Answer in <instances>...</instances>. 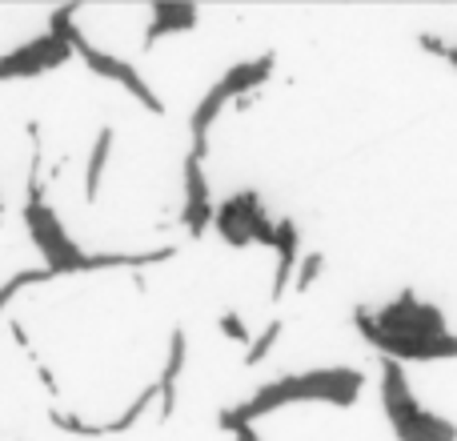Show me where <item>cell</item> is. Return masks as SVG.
Here are the masks:
<instances>
[{"mask_svg": "<svg viewBox=\"0 0 457 441\" xmlns=\"http://www.w3.org/2000/svg\"><path fill=\"white\" fill-rule=\"evenodd\" d=\"M45 281H53V277H48V269H21V273H12L8 281H0V313H4V309L12 305V301L21 297L24 289H32V285H45Z\"/></svg>", "mask_w": 457, "mask_h": 441, "instance_id": "obj_15", "label": "cell"}, {"mask_svg": "<svg viewBox=\"0 0 457 441\" xmlns=\"http://www.w3.org/2000/svg\"><path fill=\"white\" fill-rule=\"evenodd\" d=\"M273 64H277V56H273V53H265V56H253V61L233 64V69H225L221 77H217L213 93L221 96L225 104L245 101V96H249L253 88H261L269 77H273Z\"/></svg>", "mask_w": 457, "mask_h": 441, "instance_id": "obj_9", "label": "cell"}, {"mask_svg": "<svg viewBox=\"0 0 457 441\" xmlns=\"http://www.w3.org/2000/svg\"><path fill=\"white\" fill-rule=\"evenodd\" d=\"M269 249L277 253V269H273V301H285L293 285V269H297V253H301V229L293 217H281L273 229V245Z\"/></svg>", "mask_w": 457, "mask_h": 441, "instance_id": "obj_11", "label": "cell"}, {"mask_svg": "<svg viewBox=\"0 0 457 441\" xmlns=\"http://www.w3.org/2000/svg\"><path fill=\"white\" fill-rule=\"evenodd\" d=\"M32 133V161H29V185H24V229H29L32 245L45 257L48 277H72V273H101V269H149L173 261V245L169 249H149V253H85L69 233H64L61 217L45 205V189H40V137L37 125Z\"/></svg>", "mask_w": 457, "mask_h": 441, "instance_id": "obj_1", "label": "cell"}, {"mask_svg": "<svg viewBox=\"0 0 457 441\" xmlns=\"http://www.w3.org/2000/svg\"><path fill=\"white\" fill-rule=\"evenodd\" d=\"M29 357H32V373H37V378H40V386H45L48 389V394H61V386H56V378H53V370H48V365L45 362H40V357H37V349H29Z\"/></svg>", "mask_w": 457, "mask_h": 441, "instance_id": "obj_20", "label": "cell"}, {"mask_svg": "<svg viewBox=\"0 0 457 441\" xmlns=\"http://www.w3.org/2000/svg\"><path fill=\"white\" fill-rule=\"evenodd\" d=\"M321 273H325V257H321V253H305V257L297 261V269H293V285H289V289L293 293H309L317 281H321Z\"/></svg>", "mask_w": 457, "mask_h": 441, "instance_id": "obj_17", "label": "cell"}, {"mask_svg": "<svg viewBox=\"0 0 457 441\" xmlns=\"http://www.w3.org/2000/svg\"><path fill=\"white\" fill-rule=\"evenodd\" d=\"M153 402H157V386H145L141 394H137L133 402L125 405V413H120V418L104 421V426H101V437H104V434H129V429H133L137 421H141L145 413H149V405H153Z\"/></svg>", "mask_w": 457, "mask_h": 441, "instance_id": "obj_14", "label": "cell"}, {"mask_svg": "<svg viewBox=\"0 0 457 441\" xmlns=\"http://www.w3.org/2000/svg\"><path fill=\"white\" fill-rule=\"evenodd\" d=\"M69 61H72L69 45L48 37V32H40V37L24 40L21 48L0 56V80H32V77H45V72L61 69V64H69Z\"/></svg>", "mask_w": 457, "mask_h": 441, "instance_id": "obj_7", "label": "cell"}, {"mask_svg": "<svg viewBox=\"0 0 457 441\" xmlns=\"http://www.w3.org/2000/svg\"><path fill=\"white\" fill-rule=\"evenodd\" d=\"M353 325L381 357L389 362H450L457 357V337L450 333V321L437 305L418 301L410 289L397 301L381 305L378 313L353 309Z\"/></svg>", "mask_w": 457, "mask_h": 441, "instance_id": "obj_2", "label": "cell"}, {"mask_svg": "<svg viewBox=\"0 0 457 441\" xmlns=\"http://www.w3.org/2000/svg\"><path fill=\"white\" fill-rule=\"evenodd\" d=\"M0 220H4V209H0Z\"/></svg>", "mask_w": 457, "mask_h": 441, "instance_id": "obj_22", "label": "cell"}, {"mask_svg": "<svg viewBox=\"0 0 457 441\" xmlns=\"http://www.w3.org/2000/svg\"><path fill=\"white\" fill-rule=\"evenodd\" d=\"M109 157H112V125H101L96 129V141H93V153H88V165H85V201L93 205L101 197V185H104V169H109Z\"/></svg>", "mask_w": 457, "mask_h": 441, "instance_id": "obj_13", "label": "cell"}, {"mask_svg": "<svg viewBox=\"0 0 457 441\" xmlns=\"http://www.w3.org/2000/svg\"><path fill=\"white\" fill-rule=\"evenodd\" d=\"M281 333H285V321L277 317V321H269V329L265 333H257V337L245 345V365H261L269 354H273V345L281 341Z\"/></svg>", "mask_w": 457, "mask_h": 441, "instance_id": "obj_16", "label": "cell"}, {"mask_svg": "<svg viewBox=\"0 0 457 441\" xmlns=\"http://www.w3.org/2000/svg\"><path fill=\"white\" fill-rule=\"evenodd\" d=\"M221 429H225V434L233 437V441H265V437L257 434V429L249 426V421L233 418V413H228V410H221Z\"/></svg>", "mask_w": 457, "mask_h": 441, "instance_id": "obj_19", "label": "cell"}, {"mask_svg": "<svg viewBox=\"0 0 457 441\" xmlns=\"http://www.w3.org/2000/svg\"><path fill=\"white\" fill-rule=\"evenodd\" d=\"M217 325H221V337H225V341H233V345H249V341H253V333L245 329V317L237 313V309H225L221 321H217Z\"/></svg>", "mask_w": 457, "mask_h": 441, "instance_id": "obj_18", "label": "cell"}, {"mask_svg": "<svg viewBox=\"0 0 457 441\" xmlns=\"http://www.w3.org/2000/svg\"><path fill=\"white\" fill-rule=\"evenodd\" d=\"M185 362H189V333L177 325L173 333H169V357H165V370H161V378L153 381L157 386V405H161V418H173L177 413V381H181L185 373Z\"/></svg>", "mask_w": 457, "mask_h": 441, "instance_id": "obj_10", "label": "cell"}, {"mask_svg": "<svg viewBox=\"0 0 457 441\" xmlns=\"http://www.w3.org/2000/svg\"><path fill=\"white\" fill-rule=\"evenodd\" d=\"M213 229L233 249H241V245H265L269 249L277 220L265 217V205H261L257 193L245 189V193H233L228 201H221V205H213Z\"/></svg>", "mask_w": 457, "mask_h": 441, "instance_id": "obj_6", "label": "cell"}, {"mask_svg": "<svg viewBox=\"0 0 457 441\" xmlns=\"http://www.w3.org/2000/svg\"><path fill=\"white\" fill-rule=\"evenodd\" d=\"M365 389V373L353 370V365H321V370H305V373H285V378L269 381L261 386L249 402L233 405V418L241 421H257V418H269V413L285 410V405H309V402H325V405H349L361 397Z\"/></svg>", "mask_w": 457, "mask_h": 441, "instance_id": "obj_3", "label": "cell"}, {"mask_svg": "<svg viewBox=\"0 0 457 441\" xmlns=\"http://www.w3.org/2000/svg\"><path fill=\"white\" fill-rule=\"evenodd\" d=\"M197 21H201V8L197 4H153L149 29H145V45L141 48H153L161 37H173V32L197 29Z\"/></svg>", "mask_w": 457, "mask_h": 441, "instance_id": "obj_12", "label": "cell"}, {"mask_svg": "<svg viewBox=\"0 0 457 441\" xmlns=\"http://www.w3.org/2000/svg\"><path fill=\"white\" fill-rule=\"evenodd\" d=\"M421 48H429V53H437L442 61H453V48H445L437 37H421Z\"/></svg>", "mask_w": 457, "mask_h": 441, "instance_id": "obj_21", "label": "cell"}, {"mask_svg": "<svg viewBox=\"0 0 457 441\" xmlns=\"http://www.w3.org/2000/svg\"><path fill=\"white\" fill-rule=\"evenodd\" d=\"M378 365H381V410H386L397 441H457L453 421L426 410L413 397L410 378H405L402 365L389 362V357H381Z\"/></svg>", "mask_w": 457, "mask_h": 441, "instance_id": "obj_5", "label": "cell"}, {"mask_svg": "<svg viewBox=\"0 0 457 441\" xmlns=\"http://www.w3.org/2000/svg\"><path fill=\"white\" fill-rule=\"evenodd\" d=\"M72 12H77V4H61V8H56V12L48 16V37L64 40V45H69V53H77L80 61H85L88 72H96V77H104V80H117V85L125 88L129 96H137V101H141L145 109L153 112V117H161V112H165V104H161V96L149 88V80L137 72V64L120 61V56L104 53V48H96L93 40H88L85 32L77 29Z\"/></svg>", "mask_w": 457, "mask_h": 441, "instance_id": "obj_4", "label": "cell"}, {"mask_svg": "<svg viewBox=\"0 0 457 441\" xmlns=\"http://www.w3.org/2000/svg\"><path fill=\"white\" fill-rule=\"evenodd\" d=\"M205 161L197 157H185V209H181V220H185V233L189 237H205L209 225H213V193H209V181H205Z\"/></svg>", "mask_w": 457, "mask_h": 441, "instance_id": "obj_8", "label": "cell"}]
</instances>
